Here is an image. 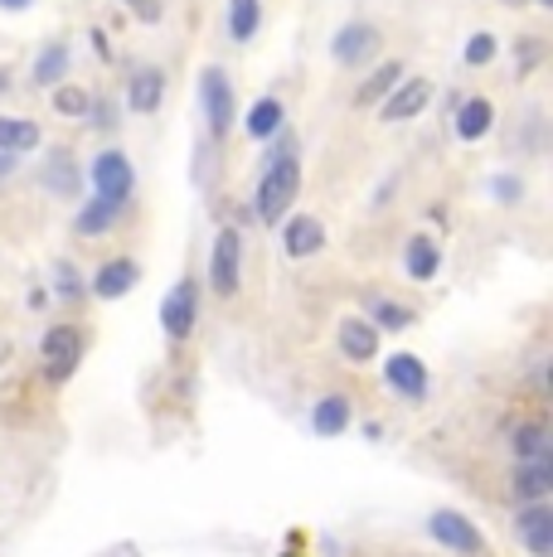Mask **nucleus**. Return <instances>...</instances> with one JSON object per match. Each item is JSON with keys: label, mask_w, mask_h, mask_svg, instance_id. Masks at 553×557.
<instances>
[{"label": "nucleus", "mask_w": 553, "mask_h": 557, "mask_svg": "<svg viewBox=\"0 0 553 557\" xmlns=\"http://www.w3.org/2000/svg\"><path fill=\"white\" fill-rule=\"evenodd\" d=\"M296 189H302V165H296L292 151H276L268 175H262V189H258V219L262 223H282L286 209H292Z\"/></svg>", "instance_id": "obj_1"}, {"label": "nucleus", "mask_w": 553, "mask_h": 557, "mask_svg": "<svg viewBox=\"0 0 553 557\" xmlns=\"http://www.w3.org/2000/svg\"><path fill=\"white\" fill-rule=\"evenodd\" d=\"M88 180H93V195L102 203H116V209H122L136 189V165L122 151H98L88 165Z\"/></svg>", "instance_id": "obj_2"}, {"label": "nucleus", "mask_w": 553, "mask_h": 557, "mask_svg": "<svg viewBox=\"0 0 553 557\" xmlns=\"http://www.w3.org/2000/svg\"><path fill=\"white\" fill-rule=\"evenodd\" d=\"M39 359H45V379L49 383H69L73 369H78V359H83V330L54 325L45 339H39Z\"/></svg>", "instance_id": "obj_3"}, {"label": "nucleus", "mask_w": 553, "mask_h": 557, "mask_svg": "<svg viewBox=\"0 0 553 557\" xmlns=\"http://www.w3.org/2000/svg\"><path fill=\"white\" fill-rule=\"evenodd\" d=\"M195 315H199V286L195 276H180L161 301V330L170 339H189L195 335Z\"/></svg>", "instance_id": "obj_4"}, {"label": "nucleus", "mask_w": 553, "mask_h": 557, "mask_svg": "<svg viewBox=\"0 0 553 557\" xmlns=\"http://www.w3.org/2000/svg\"><path fill=\"white\" fill-rule=\"evenodd\" d=\"M233 102H238V98H233L229 73H223V69H205V73H199V107H205L209 132H214V136H229Z\"/></svg>", "instance_id": "obj_5"}, {"label": "nucleus", "mask_w": 553, "mask_h": 557, "mask_svg": "<svg viewBox=\"0 0 553 557\" xmlns=\"http://www.w3.org/2000/svg\"><path fill=\"white\" fill-rule=\"evenodd\" d=\"M428 533H432L438 543H446L452 553H462V557H476V553L486 548L481 529H476L466 513H456V509H438V513H432V519H428Z\"/></svg>", "instance_id": "obj_6"}, {"label": "nucleus", "mask_w": 553, "mask_h": 557, "mask_svg": "<svg viewBox=\"0 0 553 557\" xmlns=\"http://www.w3.org/2000/svg\"><path fill=\"white\" fill-rule=\"evenodd\" d=\"M238 272H243V233L238 228H219L214 238V262H209V282L219 296L238 292Z\"/></svg>", "instance_id": "obj_7"}, {"label": "nucleus", "mask_w": 553, "mask_h": 557, "mask_svg": "<svg viewBox=\"0 0 553 557\" xmlns=\"http://www.w3.org/2000/svg\"><path fill=\"white\" fill-rule=\"evenodd\" d=\"M379 45H384V35H379L374 25H365V20H355V25H340L331 53H335V63H345V69H359V63L374 59Z\"/></svg>", "instance_id": "obj_8"}, {"label": "nucleus", "mask_w": 553, "mask_h": 557, "mask_svg": "<svg viewBox=\"0 0 553 557\" xmlns=\"http://www.w3.org/2000/svg\"><path fill=\"white\" fill-rule=\"evenodd\" d=\"M515 533L534 557H549L553 553V509L549 505H525L515 513Z\"/></svg>", "instance_id": "obj_9"}, {"label": "nucleus", "mask_w": 553, "mask_h": 557, "mask_svg": "<svg viewBox=\"0 0 553 557\" xmlns=\"http://www.w3.org/2000/svg\"><path fill=\"white\" fill-rule=\"evenodd\" d=\"M428 102H432V83L428 78H408V83H398L384 102H379V116H384V122H408V116H418Z\"/></svg>", "instance_id": "obj_10"}, {"label": "nucleus", "mask_w": 553, "mask_h": 557, "mask_svg": "<svg viewBox=\"0 0 553 557\" xmlns=\"http://www.w3.org/2000/svg\"><path fill=\"white\" fill-rule=\"evenodd\" d=\"M282 248L286 257H316L325 248V223L316 219V213H296V219H286V228H282Z\"/></svg>", "instance_id": "obj_11"}, {"label": "nucleus", "mask_w": 553, "mask_h": 557, "mask_svg": "<svg viewBox=\"0 0 553 557\" xmlns=\"http://www.w3.org/2000/svg\"><path fill=\"white\" fill-rule=\"evenodd\" d=\"M136 282H142V267H136L132 257H112V262H102L98 276H93V296L116 301V296H126Z\"/></svg>", "instance_id": "obj_12"}, {"label": "nucleus", "mask_w": 553, "mask_h": 557, "mask_svg": "<svg viewBox=\"0 0 553 557\" xmlns=\"http://www.w3.org/2000/svg\"><path fill=\"white\" fill-rule=\"evenodd\" d=\"M384 379H389L393 393H403V398H422V393H428V363L418 355H393L384 363Z\"/></svg>", "instance_id": "obj_13"}, {"label": "nucleus", "mask_w": 553, "mask_h": 557, "mask_svg": "<svg viewBox=\"0 0 553 557\" xmlns=\"http://www.w3.org/2000/svg\"><path fill=\"white\" fill-rule=\"evenodd\" d=\"M340 349H345V355L355 359V363L374 359V355H379V330L369 325V320H359V315L340 320Z\"/></svg>", "instance_id": "obj_14"}, {"label": "nucleus", "mask_w": 553, "mask_h": 557, "mask_svg": "<svg viewBox=\"0 0 553 557\" xmlns=\"http://www.w3.org/2000/svg\"><path fill=\"white\" fill-rule=\"evenodd\" d=\"M165 98V73L161 69H136L132 83H126V102H132V112H156Z\"/></svg>", "instance_id": "obj_15"}, {"label": "nucleus", "mask_w": 553, "mask_h": 557, "mask_svg": "<svg viewBox=\"0 0 553 557\" xmlns=\"http://www.w3.org/2000/svg\"><path fill=\"white\" fill-rule=\"evenodd\" d=\"M491 122H495V107L486 98H462V107H456V136L462 141H481L491 132Z\"/></svg>", "instance_id": "obj_16"}, {"label": "nucleus", "mask_w": 553, "mask_h": 557, "mask_svg": "<svg viewBox=\"0 0 553 557\" xmlns=\"http://www.w3.org/2000/svg\"><path fill=\"white\" fill-rule=\"evenodd\" d=\"M39 146V126L25 116H0V156H25Z\"/></svg>", "instance_id": "obj_17"}, {"label": "nucleus", "mask_w": 553, "mask_h": 557, "mask_svg": "<svg viewBox=\"0 0 553 557\" xmlns=\"http://www.w3.org/2000/svg\"><path fill=\"white\" fill-rule=\"evenodd\" d=\"M403 83V63H379L374 73H369L365 83H359V92H355V102L359 107H374V102H384L393 88Z\"/></svg>", "instance_id": "obj_18"}, {"label": "nucleus", "mask_w": 553, "mask_h": 557, "mask_svg": "<svg viewBox=\"0 0 553 557\" xmlns=\"http://www.w3.org/2000/svg\"><path fill=\"white\" fill-rule=\"evenodd\" d=\"M345 426H349V398L331 393V398L316 403V412H311V432L316 436H340Z\"/></svg>", "instance_id": "obj_19"}, {"label": "nucleus", "mask_w": 553, "mask_h": 557, "mask_svg": "<svg viewBox=\"0 0 553 557\" xmlns=\"http://www.w3.org/2000/svg\"><path fill=\"white\" fill-rule=\"evenodd\" d=\"M403 267H408L413 282H432V276H438V267H442L438 243L422 238V233H418V238H408V262H403Z\"/></svg>", "instance_id": "obj_20"}, {"label": "nucleus", "mask_w": 553, "mask_h": 557, "mask_svg": "<svg viewBox=\"0 0 553 557\" xmlns=\"http://www.w3.org/2000/svg\"><path fill=\"white\" fill-rule=\"evenodd\" d=\"M515 456L525 466H549L553 460V442L544 426H515Z\"/></svg>", "instance_id": "obj_21"}, {"label": "nucleus", "mask_w": 553, "mask_h": 557, "mask_svg": "<svg viewBox=\"0 0 553 557\" xmlns=\"http://www.w3.org/2000/svg\"><path fill=\"white\" fill-rule=\"evenodd\" d=\"M549 490H553V466H519L515 495L525 499V505H544Z\"/></svg>", "instance_id": "obj_22"}, {"label": "nucleus", "mask_w": 553, "mask_h": 557, "mask_svg": "<svg viewBox=\"0 0 553 557\" xmlns=\"http://www.w3.org/2000/svg\"><path fill=\"white\" fill-rule=\"evenodd\" d=\"M248 136L253 141H272L276 132H282V102L276 98H262V102H253V112H248Z\"/></svg>", "instance_id": "obj_23"}, {"label": "nucleus", "mask_w": 553, "mask_h": 557, "mask_svg": "<svg viewBox=\"0 0 553 557\" xmlns=\"http://www.w3.org/2000/svg\"><path fill=\"white\" fill-rule=\"evenodd\" d=\"M45 189H54V195H78V165H73L69 151H54L45 165Z\"/></svg>", "instance_id": "obj_24"}, {"label": "nucleus", "mask_w": 553, "mask_h": 557, "mask_svg": "<svg viewBox=\"0 0 553 557\" xmlns=\"http://www.w3.org/2000/svg\"><path fill=\"white\" fill-rule=\"evenodd\" d=\"M116 223V203H102V199H93V203H83V213L73 219V228L83 233V238H102Z\"/></svg>", "instance_id": "obj_25"}, {"label": "nucleus", "mask_w": 553, "mask_h": 557, "mask_svg": "<svg viewBox=\"0 0 553 557\" xmlns=\"http://www.w3.org/2000/svg\"><path fill=\"white\" fill-rule=\"evenodd\" d=\"M258 20H262L258 0H229V35L238 39V45H248V39L258 35Z\"/></svg>", "instance_id": "obj_26"}, {"label": "nucleus", "mask_w": 553, "mask_h": 557, "mask_svg": "<svg viewBox=\"0 0 553 557\" xmlns=\"http://www.w3.org/2000/svg\"><path fill=\"white\" fill-rule=\"evenodd\" d=\"M63 73H69V45H45L39 49V59H35V83H59Z\"/></svg>", "instance_id": "obj_27"}, {"label": "nucleus", "mask_w": 553, "mask_h": 557, "mask_svg": "<svg viewBox=\"0 0 553 557\" xmlns=\"http://www.w3.org/2000/svg\"><path fill=\"white\" fill-rule=\"evenodd\" d=\"M369 310H374V320H369L374 330H408L413 325V310L393 306V301H384V296H369Z\"/></svg>", "instance_id": "obj_28"}, {"label": "nucleus", "mask_w": 553, "mask_h": 557, "mask_svg": "<svg viewBox=\"0 0 553 557\" xmlns=\"http://www.w3.org/2000/svg\"><path fill=\"white\" fill-rule=\"evenodd\" d=\"M54 112L59 116H88L93 102H88V92H78V88H59L54 92Z\"/></svg>", "instance_id": "obj_29"}, {"label": "nucleus", "mask_w": 553, "mask_h": 557, "mask_svg": "<svg viewBox=\"0 0 553 557\" xmlns=\"http://www.w3.org/2000/svg\"><path fill=\"white\" fill-rule=\"evenodd\" d=\"M495 59V39L491 35H471L466 39V69H486Z\"/></svg>", "instance_id": "obj_30"}, {"label": "nucleus", "mask_w": 553, "mask_h": 557, "mask_svg": "<svg viewBox=\"0 0 553 557\" xmlns=\"http://www.w3.org/2000/svg\"><path fill=\"white\" fill-rule=\"evenodd\" d=\"M54 282H59V296H63V301H83V282L73 276V267H69V262H59V267H54Z\"/></svg>", "instance_id": "obj_31"}, {"label": "nucleus", "mask_w": 553, "mask_h": 557, "mask_svg": "<svg viewBox=\"0 0 553 557\" xmlns=\"http://www.w3.org/2000/svg\"><path fill=\"white\" fill-rule=\"evenodd\" d=\"M519 195H525V185H519V180L515 175H495V199H519Z\"/></svg>", "instance_id": "obj_32"}, {"label": "nucleus", "mask_w": 553, "mask_h": 557, "mask_svg": "<svg viewBox=\"0 0 553 557\" xmlns=\"http://www.w3.org/2000/svg\"><path fill=\"white\" fill-rule=\"evenodd\" d=\"M126 5H136V15H142V20H156V15H161V5H156V0H126Z\"/></svg>", "instance_id": "obj_33"}, {"label": "nucleus", "mask_w": 553, "mask_h": 557, "mask_svg": "<svg viewBox=\"0 0 553 557\" xmlns=\"http://www.w3.org/2000/svg\"><path fill=\"white\" fill-rule=\"evenodd\" d=\"M15 175V156H0V180Z\"/></svg>", "instance_id": "obj_34"}, {"label": "nucleus", "mask_w": 553, "mask_h": 557, "mask_svg": "<svg viewBox=\"0 0 553 557\" xmlns=\"http://www.w3.org/2000/svg\"><path fill=\"white\" fill-rule=\"evenodd\" d=\"M0 5H5V10H25L29 0H0Z\"/></svg>", "instance_id": "obj_35"}, {"label": "nucleus", "mask_w": 553, "mask_h": 557, "mask_svg": "<svg viewBox=\"0 0 553 557\" xmlns=\"http://www.w3.org/2000/svg\"><path fill=\"white\" fill-rule=\"evenodd\" d=\"M10 88V69H0V92H5Z\"/></svg>", "instance_id": "obj_36"}, {"label": "nucleus", "mask_w": 553, "mask_h": 557, "mask_svg": "<svg viewBox=\"0 0 553 557\" xmlns=\"http://www.w3.org/2000/svg\"><path fill=\"white\" fill-rule=\"evenodd\" d=\"M10 355V345H5V339H0V359H5Z\"/></svg>", "instance_id": "obj_37"}, {"label": "nucleus", "mask_w": 553, "mask_h": 557, "mask_svg": "<svg viewBox=\"0 0 553 557\" xmlns=\"http://www.w3.org/2000/svg\"><path fill=\"white\" fill-rule=\"evenodd\" d=\"M539 5H553V0H539Z\"/></svg>", "instance_id": "obj_38"}]
</instances>
